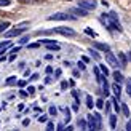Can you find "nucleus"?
Segmentation results:
<instances>
[{"mask_svg": "<svg viewBox=\"0 0 131 131\" xmlns=\"http://www.w3.org/2000/svg\"><path fill=\"white\" fill-rule=\"evenodd\" d=\"M51 82H53V78H51V77H47V78H45V83H51Z\"/></svg>", "mask_w": 131, "mask_h": 131, "instance_id": "nucleus-43", "label": "nucleus"}, {"mask_svg": "<svg viewBox=\"0 0 131 131\" xmlns=\"http://www.w3.org/2000/svg\"><path fill=\"white\" fill-rule=\"evenodd\" d=\"M24 85H26V80H18V86L19 88H23Z\"/></svg>", "mask_w": 131, "mask_h": 131, "instance_id": "nucleus-33", "label": "nucleus"}, {"mask_svg": "<svg viewBox=\"0 0 131 131\" xmlns=\"http://www.w3.org/2000/svg\"><path fill=\"white\" fill-rule=\"evenodd\" d=\"M93 106H94V104H93V97H91V96H86V107H88V109H93Z\"/></svg>", "mask_w": 131, "mask_h": 131, "instance_id": "nucleus-20", "label": "nucleus"}, {"mask_svg": "<svg viewBox=\"0 0 131 131\" xmlns=\"http://www.w3.org/2000/svg\"><path fill=\"white\" fill-rule=\"evenodd\" d=\"M120 109L123 110V114H125V117H129V109H128V106H126V104H122V106H120Z\"/></svg>", "mask_w": 131, "mask_h": 131, "instance_id": "nucleus-18", "label": "nucleus"}, {"mask_svg": "<svg viewBox=\"0 0 131 131\" xmlns=\"http://www.w3.org/2000/svg\"><path fill=\"white\" fill-rule=\"evenodd\" d=\"M72 129H74L72 126H67V128H64V131H72Z\"/></svg>", "mask_w": 131, "mask_h": 131, "instance_id": "nucleus-48", "label": "nucleus"}, {"mask_svg": "<svg viewBox=\"0 0 131 131\" xmlns=\"http://www.w3.org/2000/svg\"><path fill=\"white\" fill-rule=\"evenodd\" d=\"M126 93H128V96L131 97V82H126Z\"/></svg>", "mask_w": 131, "mask_h": 131, "instance_id": "nucleus-31", "label": "nucleus"}, {"mask_svg": "<svg viewBox=\"0 0 131 131\" xmlns=\"http://www.w3.org/2000/svg\"><path fill=\"white\" fill-rule=\"evenodd\" d=\"M90 53H91V56H93V58H94V59H99V58H101L99 54H97V51H94L93 48H91V50H90Z\"/></svg>", "mask_w": 131, "mask_h": 131, "instance_id": "nucleus-29", "label": "nucleus"}, {"mask_svg": "<svg viewBox=\"0 0 131 131\" xmlns=\"http://www.w3.org/2000/svg\"><path fill=\"white\" fill-rule=\"evenodd\" d=\"M56 131H64V125H62V123H59V125H58Z\"/></svg>", "mask_w": 131, "mask_h": 131, "instance_id": "nucleus-35", "label": "nucleus"}, {"mask_svg": "<svg viewBox=\"0 0 131 131\" xmlns=\"http://www.w3.org/2000/svg\"><path fill=\"white\" fill-rule=\"evenodd\" d=\"M11 5V0H0V6H8Z\"/></svg>", "mask_w": 131, "mask_h": 131, "instance_id": "nucleus-30", "label": "nucleus"}, {"mask_svg": "<svg viewBox=\"0 0 131 131\" xmlns=\"http://www.w3.org/2000/svg\"><path fill=\"white\" fill-rule=\"evenodd\" d=\"M50 32H54V34H61L64 37H74L75 35V30L74 29H70V27H64V26H61V27H56L53 30H50Z\"/></svg>", "mask_w": 131, "mask_h": 131, "instance_id": "nucleus-3", "label": "nucleus"}, {"mask_svg": "<svg viewBox=\"0 0 131 131\" xmlns=\"http://www.w3.org/2000/svg\"><path fill=\"white\" fill-rule=\"evenodd\" d=\"M94 75H96V82H97V83H101L102 75H101V72H99V69H97V67H94Z\"/></svg>", "mask_w": 131, "mask_h": 131, "instance_id": "nucleus-14", "label": "nucleus"}, {"mask_svg": "<svg viewBox=\"0 0 131 131\" xmlns=\"http://www.w3.org/2000/svg\"><path fill=\"white\" fill-rule=\"evenodd\" d=\"M54 77L58 78V77H61V69H58L56 72H54Z\"/></svg>", "mask_w": 131, "mask_h": 131, "instance_id": "nucleus-39", "label": "nucleus"}, {"mask_svg": "<svg viewBox=\"0 0 131 131\" xmlns=\"http://www.w3.org/2000/svg\"><path fill=\"white\" fill-rule=\"evenodd\" d=\"M37 47H38V43H30L29 45V48H37Z\"/></svg>", "mask_w": 131, "mask_h": 131, "instance_id": "nucleus-46", "label": "nucleus"}, {"mask_svg": "<svg viewBox=\"0 0 131 131\" xmlns=\"http://www.w3.org/2000/svg\"><path fill=\"white\" fill-rule=\"evenodd\" d=\"M62 112H64V115H66V122H70V118H72V117H70V109L69 107H62Z\"/></svg>", "mask_w": 131, "mask_h": 131, "instance_id": "nucleus-12", "label": "nucleus"}, {"mask_svg": "<svg viewBox=\"0 0 131 131\" xmlns=\"http://www.w3.org/2000/svg\"><path fill=\"white\" fill-rule=\"evenodd\" d=\"M101 70H102L104 77H107V75H109V69H107V66H106V64H101Z\"/></svg>", "mask_w": 131, "mask_h": 131, "instance_id": "nucleus-23", "label": "nucleus"}, {"mask_svg": "<svg viewBox=\"0 0 131 131\" xmlns=\"http://www.w3.org/2000/svg\"><path fill=\"white\" fill-rule=\"evenodd\" d=\"M67 19L74 21V19H77V18L72 16V15H66V13H54V15L48 16V21H67Z\"/></svg>", "mask_w": 131, "mask_h": 131, "instance_id": "nucleus-2", "label": "nucleus"}, {"mask_svg": "<svg viewBox=\"0 0 131 131\" xmlns=\"http://www.w3.org/2000/svg\"><path fill=\"white\" fill-rule=\"evenodd\" d=\"M128 58H129V59H131V51H129V54H128Z\"/></svg>", "mask_w": 131, "mask_h": 131, "instance_id": "nucleus-49", "label": "nucleus"}, {"mask_svg": "<svg viewBox=\"0 0 131 131\" xmlns=\"http://www.w3.org/2000/svg\"><path fill=\"white\" fill-rule=\"evenodd\" d=\"M115 126H117V117L115 115H110V128L115 129Z\"/></svg>", "mask_w": 131, "mask_h": 131, "instance_id": "nucleus-16", "label": "nucleus"}, {"mask_svg": "<svg viewBox=\"0 0 131 131\" xmlns=\"http://www.w3.org/2000/svg\"><path fill=\"white\" fill-rule=\"evenodd\" d=\"M96 6H97V2H94V0H80V2H78V8H82L85 11L94 10Z\"/></svg>", "mask_w": 131, "mask_h": 131, "instance_id": "nucleus-4", "label": "nucleus"}, {"mask_svg": "<svg viewBox=\"0 0 131 131\" xmlns=\"http://www.w3.org/2000/svg\"><path fill=\"white\" fill-rule=\"evenodd\" d=\"M37 120L40 122V123H45V122H48V115H47V114H43V115H40V117H38Z\"/></svg>", "mask_w": 131, "mask_h": 131, "instance_id": "nucleus-24", "label": "nucleus"}, {"mask_svg": "<svg viewBox=\"0 0 131 131\" xmlns=\"http://www.w3.org/2000/svg\"><path fill=\"white\" fill-rule=\"evenodd\" d=\"M114 78H115V83H118V85L123 83V80H125V78H123V75L120 74V72H117V70L114 72Z\"/></svg>", "mask_w": 131, "mask_h": 131, "instance_id": "nucleus-9", "label": "nucleus"}, {"mask_svg": "<svg viewBox=\"0 0 131 131\" xmlns=\"http://www.w3.org/2000/svg\"><path fill=\"white\" fill-rule=\"evenodd\" d=\"M37 78H38V74H32L29 80H37Z\"/></svg>", "mask_w": 131, "mask_h": 131, "instance_id": "nucleus-36", "label": "nucleus"}, {"mask_svg": "<svg viewBox=\"0 0 131 131\" xmlns=\"http://www.w3.org/2000/svg\"><path fill=\"white\" fill-rule=\"evenodd\" d=\"M94 47H96L97 50H101V51H110L109 45H106V43H99V42H96V43H94Z\"/></svg>", "mask_w": 131, "mask_h": 131, "instance_id": "nucleus-8", "label": "nucleus"}, {"mask_svg": "<svg viewBox=\"0 0 131 131\" xmlns=\"http://www.w3.org/2000/svg\"><path fill=\"white\" fill-rule=\"evenodd\" d=\"M51 72H53V67H51V66H48V67H47V74H51Z\"/></svg>", "mask_w": 131, "mask_h": 131, "instance_id": "nucleus-45", "label": "nucleus"}, {"mask_svg": "<svg viewBox=\"0 0 131 131\" xmlns=\"http://www.w3.org/2000/svg\"><path fill=\"white\" fill-rule=\"evenodd\" d=\"M61 88H62V90L67 88V82H62V83H61Z\"/></svg>", "mask_w": 131, "mask_h": 131, "instance_id": "nucleus-44", "label": "nucleus"}, {"mask_svg": "<svg viewBox=\"0 0 131 131\" xmlns=\"http://www.w3.org/2000/svg\"><path fill=\"white\" fill-rule=\"evenodd\" d=\"M18 51H19V47H15V48H13V50H11V53H13V54H16V53H18Z\"/></svg>", "mask_w": 131, "mask_h": 131, "instance_id": "nucleus-41", "label": "nucleus"}, {"mask_svg": "<svg viewBox=\"0 0 131 131\" xmlns=\"http://www.w3.org/2000/svg\"><path fill=\"white\" fill-rule=\"evenodd\" d=\"M78 126H80L82 131H86V128H88V125H86V122H85V120H78Z\"/></svg>", "mask_w": 131, "mask_h": 131, "instance_id": "nucleus-17", "label": "nucleus"}, {"mask_svg": "<svg viewBox=\"0 0 131 131\" xmlns=\"http://www.w3.org/2000/svg\"><path fill=\"white\" fill-rule=\"evenodd\" d=\"M106 61H107L109 66H112L114 69H117V67L120 66V64H118V59H117L115 54H114V53H110V51H106Z\"/></svg>", "mask_w": 131, "mask_h": 131, "instance_id": "nucleus-6", "label": "nucleus"}, {"mask_svg": "<svg viewBox=\"0 0 131 131\" xmlns=\"http://www.w3.org/2000/svg\"><path fill=\"white\" fill-rule=\"evenodd\" d=\"M85 34H86V35H90V37H94V38L97 37V34H96L94 30H91L90 27H88V29H85Z\"/></svg>", "mask_w": 131, "mask_h": 131, "instance_id": "nucleus-21", "label": "nucleus"}, {"mask_svg": "<svg viewBox=\"0 0 131 131\" xmlns=\"http://www.w3.org/2000/svg\"><path fill=\"white\" fill-rule=\"evenodd\" d=\"M47 50H50V51H59L61 48H59L58 43H50V45H47Z\"/></svg>", "mask_w": 131, "mask_h": 131, "instance_id": "nucleus-13", "label": "nucleus"}, {"mask_svg": "<svg viewBox=\"0 0 131 131\" xmlns=\"http://www.w3.org/2000/svg\"><path fill=\"white\" fill-rule=\"evenodd\" d=\"M16 82H18V80H16V77L13 75V77H8V78H6V82H5V83H6V85H15Z\"/></svg>", "mask_w": 131, "mask_h": 131, "instance_id": "nucleus-19", "label": "nucleus"}, {"mask_svg": "<svg viewBox=\"0 0 131 131\" xmlns=\"http://www.w3.org/2000/svg\"><path fill=\"white\" fill-rule=\"evenodd\" d=\"M70 11H72V13H77V15H80V16H88V11H85V10H82V8H72Z\"/></svg>", "mask_w": 131, "mask_h": 131, "instance_id": "nucleus-11", "label": "nucleus"}, {"mask_svg": "<svg viewBox=\"0 0 131 131\" xmlns=\"http://www.w3.org/2000/svg\"><path fill=\"white\" fill-rule=\"evenodd\" d=\"M27 91H29L27 94H34V93H35V88H34V86H29V88H27Z\"/></svg>", "mask_w": 131, "mask_h": 131, "instance_id": "nucleus-34", "label": "nucleus"}, {"mask_svg": "<svg viewBox=\"0 0 131 131\" xmlns=\"http://www.w3.org/2000/svg\"><path fill=\"white\" fill-rule=\"evenodd\" d=\"M126 131H131V120H128L126 123Z\"/></svg>", "mask_w": 131, "mask_h": 131, "instance_id": "nucleus-40", "label": "nucleus"}, {"mask_svg": "<svg viewBox=\"0 0 131 131\" xmlns=\"http://www.w3.org/2000/svg\"><path fill=\"white\" fill-rule=\"evenodd\" d=\"M78 69H80V70H85V69H86V66H85V62H80V61H78Z\"/></svg>", "mask_w": 131, "mask_h": 131, "instance_id": "nucleus-32", "label": "nucleus"}, {"mask_svg": "<svg viewBox=\"0 0 131 131\" xmlns=\"http://www.w3.org/2000/svg\"><path fill=\"white\" fill-rule=\"evenodd\" d=\"M112 104H114V109L117 112H120V104H118V99H117V97H112Z\"/></svg>", "mask_w": 131, "mask_h": 131, "instance_id": "nucleus-15", "label": "nucleus"}, {"mask_svg": "<svg viewBox=\"0 0 131 131\" xmlns=\"http://www.w3.org/2000/svg\"><path fill=\"white\" fill-rule=\"evenodd\" d=\"M94 106H96L97 109H104V101H102V99H97Z\"/></svg>", "mask_w": 131, "mask_h": 131, "instance_id": "nucleus-25", "label": "nucleus"}, {"mask_svg": "<svg viewBox=\"0 0 131 131\" xmlns=\"http://www.w3.org/2000/svg\"><path fill=\"white\" fill-rule=\"evenodd\" d=\"M27 26H29V23H23V24H19L18 26V29H13V30H10V32H6V37H18V35H21L23 32L27 29Z\"/></svg>", "mask_w": 131, "mask_h": 131, "instance_id": "nucleus-5", "label": "nucleus"}, {"mask_svg": "<svg viewBox=\"0 0 131 131\" xmlns=\"http://www.w3.org/2000/svg\"><path fill=\"white\" fill-rule=\"evenodd\" d=\"M47 131H54V123L48 120V125H47Z\"/></svg>", "mask_w": 131, "mask_h": 131, "instance_id": "nucleus-27", "label": "nucleus"}, {"mask_svg": "<svg viewBox=\"0 0 131 131\" xmlns=\"http://www.w3.org/2000/svg\"><path fill=\"white\" fill-rule=\"evenodd\" d=\"M29 123H30V120H29V118H24V120H23V125H24V126H27Z\"/></svg>", "mask_w": 131, "mask_h": 131, "instance_id": "nucleus-37", "label": "nucleus"}, {"mask_svg": "<svg viewBox=\"0 0 131 131\" xmlns=\"http://www.w3.org/2000/svg\"><path fill=\"white\" fill-rule=\"evenodd\" d=\"M50 115H51V117H56V115H58V109L51 106V107H50Z\"/></svg>", "mask_w": 131, "mask_h": 131, "instance_id": "nucleus-26", "label": "nucleus"}, {"mask_svg": "<svg viewBox=\"0 0 131 131\" xmlns=\"http://www.w3.org/2000/svg\"><path fill=\"white\" fill-rule=\"evenodd\" d=\"M72 109H74V110H75V112H78V102H75V104H74V106H72Z\"/></svg>", "mask_w": 131, "mask_h": 131, "instance_id": "nucleus-42", "label": "nucleus"}, {"mask_svg": "<svg viewBox=\"0 0 131 131\" xmlns=\"http://www.w3.org/2000/svg\"><path fill=\"white\" fill-rule=\"evenodd\" d=\"M8 27H10V23H2V24H0V34H2V32H5Z\"/></svg>", "mask_w": 131, "mask_h": 131, "instance_id": "nucleus-22", "label": "nucleus"}, {"mask_svg": "<svg viewBox=\"0 0 131 131\" xmlns=\"http://www.w3.org/2000/svg\"><path fill=\"white\" fill-rule=\"evenodd\" d=\"M112 91L115 93V96L120 99V96H122V86H120L118 83H114V85H112Z\"/></svg>", "mask_w": 131, "mask_h": 131, "instance_id": "nucleus-7", "label": "nucleus"}, {"mask_svg": "<svg viewBox=\"0 0 131 131\" xmlns=\"http://www.w3.org/2000/svg\"><path fill=\"white\" fill-rule=\"evenodd\" d=\"M64 66H67V67H70V66H72V62H70V61H66V62H64Z\"/></svg>", "mask_w": 131, "mask_h": 131, "instance_id": "nucleus-47", "label": "nucleus"}, {"mask_svg": "<svg viewBox=\"0 0 131 131\" xmlns=\"http://www.w3.org/2000/svg\"><path fill=\"white\" fill-rule=\"evenodd\" d=\"M99 19H101V23L106 26L107 29H110V30L115 29V30H118V32L122 30V26L118 23V18H117V13L115 11H110V13H107V15H106V13H102Z\"/></svg>", "mask_w": 131, "mask_h": 131, "instance_id": "nucleus-1", "label": "nucleus"}, {"mask_svg": "<svg viewBox=\"0 0 131 131\" xmlns=\"http://www.w3.org/2000/svg\"><path fill=\"white\" fill-rule=\"evenodd\" d=\"M19 94H21L23 97H26V96H29V94H27V91H23V90H21V91H19Z\"/></svg>", "mask_w": 131, "mask_h": 131, "instance_id": "nucleus-38", "label": "nucleus"}, {"mask_svg": "<svg viewBox=\"0 0 131 131\" xmlns=\"http://www.w3.org/2000/svg\"><path fill=\"white\" fill-rule=\"evenodd\" d=\"M30 40V38H29V35H24L23 38H21V40H19V45H24V43H27Z\"/></svg>", "mask_w": 131, "mask_h": 131, "instance_id": "nucleus-28", "label": "nucleus"}, {"mask_svg": "<svg viewBox=\"0 0 131 131\" xmlns=\"http://www.w3.org/2000/svg\"><path fill=\"white\" fill-rule=\"evenodd\" d=\"M118 58H120V66H122V67H126V64H128L126 56L123 54V53H118Z\"/></svg>", "mask_w": 131, "mask_h": 131, "instance_id": "nucleus-10", "label": "nucleus"}]
</instances>
